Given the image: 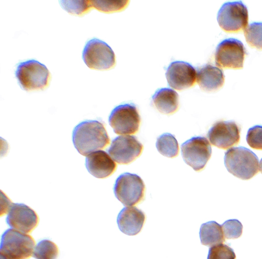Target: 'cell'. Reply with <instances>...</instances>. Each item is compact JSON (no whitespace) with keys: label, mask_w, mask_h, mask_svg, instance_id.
Masks as SVG:
<instances>
[{"label":"cell","mask_w":262,"mask_h":259,"mask_svg":"<svg viewBox=\"0 0 262 259\" xmlns=\"http://www.w3.org/2000/svg\"><path fill=\"white\" fill-rule=\"evenodd\" d=\"M224 163L230 173L242 180H249L258 171V157L244 147L229 149L225 154Z\"/></svg>","instance_id":"2"},{"label":"cell","mask_w":262,"mask_h":259,"mask_svg":"<svg viewBox=\"0 0 262 259\" xmlns=\"http://www.w3.org/2000/svg\"><path fill=\"white\" fill-rule=\"evenodd\" d=\"M85 167L92 176L97 178H105L116 170V164L107 153L102 150L89 154L85 158Z\"/></svg>","instance_id":"15"},{"label":"cell","mask_w":262,"mask_h":259,"mask_svg":"<svg viewBox=\"0 0 262 259\" xmlns=\"http://www.w3.org/2000/svg\"><path fill=\"white\" fill-rule=\"evenodd\" d=\"M128 1H91L92 7L97 10L104 12L111 13L120 11L124 9L128 5Z\"/></svg>","instance_id":"23"},{"label":"cell","mask_w":262,"mask_h":259,"mask_svg":"<svg viewBox=\"0 0 262 259\" xmlns=\"http://www.w3.org/2000/svg\"><path fill=\"white\" fill-rule=\"evenodd\" d=\"M61 7L68 13L80 15L88 12L92 7L91 1H59Z\"/></svg>","instance_id":"24"},{"label":"cell","mask_w":262,"mask_h":259,"mask_svg":"<svg viewBox=\"0 0 262 259\" xmlns=\"http://www.w3.org/2000/svg\"><path fill=\"white\" fill-rule=\"evenodd\" d=\"M58 255L57 245L51 241L45 239L37 244L32 256L36 259H56Z\"/></svg>","instance_id":"21"},{"label":"cell","mask_w":262,"mask_h":259,"mask_svg":"<svg viewBox=\"0 0 262 259\" xmlns=\"http://www.w3.org/2000/svg\"><path fill=\"white\" fill-rule=\"evenodd\" d=\"M165 75L168 85L179 91L192 87L196 78L195 69L189 63L182 61L171 62Z\"/></svg>","instance_id":"14"},{"label":"cell","mask_w":262,"mask_h":259,"mask_svg":"<svg viewBox=\"0 0 262 259\" xmlns=\"http://www.w3.org/2000/svg\"><path fill=\"white\" fill-rule=\"evenodd\" d=\"M246 49L240 40L227 38L222 41L216 48L215 63L222 68L241 69L243 67Z\"/></svg>","instance_id":"10"},{"label":"cell","mask_w":262,"mask_h":259,"mask_svg":"<svg viewBox=\"0 0 262 259\" xmlns=\"http://www.w3.org/2000/svg\"><path fill=\"white\" fill-rule=\"evenodd\" d=\"M240 132L239 126L234 121H219L209 129L207 137L213 145L227 149L239 142Z\"/></svg>","instance_id":"12"},{"label":"cell","mask_w":262,"mask_h":259,"mask_svg":"<svg viewBox=\"0 0 262 259\" xmlns=\"http://www.w3.org/2000/svg\"><path fill=\"white\" fill-rule=\"evenodd\" d=\"M225 80L223 71L210 64H206L196 73V80L200 88L205 91H213L221 88Z\"/></svg>","instance_id":"17"},{"label":"cell","mask_w":262,"mask_h":259,"mask_svg":"<svg viewBox=\"0 0 262 259\" xmlns=\"http://www.w3.org/2000/svg\"><path fill=\"white\" fill-rule=\"evenodd\" d=\"M143 146L134 136H119L114 139L107 151L118 163L127 164L141 154Z\"/></svg>","instance_id":"11"},{"label":"cell","mask_w":262,"mask_h":259,"mask_svg":"<svg viewBox=\"0 0 262 259\" xmlns=\"http://www.w3.org/2000/svg\"><path fill=\"white\" fill-rule=\"evenodd\" d=\"M259 169H260V172L262 174V158H261V159L260 160V161Z\"/></svg>","instance_id":"28"},{"label":"cell","mask_w":262,"mask_h":259,"mask_svg":"<svg viewBox=\"0 0 262 259\" xmlns=\"http://www.w3.org/2000/svg\"><path fill=\"white\" fill-rule=\"evenodd\" d=\"M145 220L144 213L136 207H124L119 213L117 223L120 230L128 235H135L141 230Z\"/></svg>","instance_id":"16"},{"label":"cell","mask_w":262,"mask_h":259,"mask_svg":"<svg viewBox=\"0 0 262 259\" xmlns=\"http://www.w3.org/2000/svg\"><path fill=\"white\" fill-rule=\"evenodd\" d=\"M222 227L224 237L227 239H236L242 234L243 225L237 220L231 219L225 221Z\"/></svg>","instance_id":"26"},{"label":"cell","mask_w":262,"mask_h":259,"mask_svg":"<svg viewBox=\"0 0 262 259\" xmlns=\"http://www.w3.org/2000/svg\"><path fill=\"white\" fill-rule=\"evenodd\" d=\"M234 250L227 245L220 244L209 248L207 259H235Z\"/></svg>","instance_id":"25"},{"label":"cell","mask_w":262,"mask_h":259,"mask_svg":"<svg viewBox=\"0 0 262 259\" xmlns=\"http://www.w3.org/2000/svg\"><path fill=\"white\" fill-rule=\"evenodd\" d=\"M73 144L83 155L104 148L110 143V138L104 126L98 120H85L77 124L72 133Z\"/></svg>","instance_id":"1"},{"label":"cell","mask_w":262,"mask_h":259,"mask_svg":"<svg viewBox=\"0 0 262 259\" xmlns=\"http://www.w3.org/2000/svg\"><path fill=\"white\" fill-rule=\"evenodd\" d=\"M113 189L119 201L124 206H131L143 199L145 185L138 175L124 172L117 178Z\"/></svg>","instance_id":"5"},{"label":"cell","mask_w":262,"mask_h":259,"mask_svg":"<svg viewBox=\"0 0 262 259\" xmlns=\"http://www.w3.org/2000/svg\"><path fill=\"white\" fill-rule=\"evenodd\" d=\"M246 141L251 147L262 150V126L255 125L250 128L246 136Z\"/></svg>","instance_id":"27"},{"label":"cell","mask_w":262,"mask_h":259,"mask_svg":"<svg viewBox=\"0 0 262 259\" xmlns=\"http://www.w3.org/2000/svg\"><path fill=\"white\" fill-rule=\"evenodd\" d=\"M34 245L35 241L30 235L9 228L1 237V256L5 259H28L32 255Z\"/></svg>","instance_id":"4"},{"label":"cell","mask_w":262,"mask_h":259,"mask_svg":"<svg viewBox=\"0 0 262 259\" xmlns=\"http://www.w3.org/2000/svg\"><path fill=\"white\" fill-rule=\"evenodd\" d=\"M201 244L212 247L225 242L222 226L215 221H209L201 225L200 232Z\"/></svg>","instance_id":"19"},{"label":"cell","mask_w":262,"mask_h":259,"mask_svg":"<svg viewBox=\"0 0 262 259\" xmlns=\"http://www.w3.org/2000/svg\"><path fill=\"white\" fill-rule=\"evenodd\" d=\"M15 74L19 85L26 91L44 90L50 78L47 67L34 59L19 63Z\"/></svg>","instance_id":"3"},{"label":"cell","mask_w":262,"mask_h":259,"mask_svg":"<svg viewBox=\"0 0 262 259\" xmlns=\"http://www.w3.org/2000/svg\"><path fill=\"white\" fill-rule=\"evenodd\" d=\"M156 147L163 156L168 158L176 157L179 153V144L175 137L170 133H164L157 140Z\"/></svg>","instance_id":"20"},{"label":"cell","mask_w":262,"mask_h":259,"mask_svg":"<svg viewBox=\"0 0 262 259\" xmlns=\"http://www.w3.org/2000/svg\"><path fill=\"white\" fill-rule=\"evenodd\" d=\"M244 35L250 46L262 49V23L253 22L249 24L244 30Z\"/></svg>","instance_id":"22"},{"label":"cell","mask_w":262,"mask_h":259,"mask_svg":"<svg viewBox=\"0 0 262 259\" xmlns=\"http://www.w3.org/2000/svg\"><path fill=\"white\" fill-rule=\"evenodd\" d=\"M181 153L184 162L195 171L202 170L211 155V147L204 137L195 136L181 145Z\"/></svg>","instance_id":"9"},{"label":"cell","mask_w":262,"mask_h":259,"mask_svg":"<svg viewBox=\"0 0 262 259\" xmlns=\"http://www.w3.org/2000/svg\"><path fill=\"white\" fill-rule=\"evenodd\" d=\"M152 100L157 109L165 114H172L178 108V94L169 88H161L157 90L152 96Z\"/></svg>","instance_id":"18"},{"label":"cell","mask_w":262,"mask_h":259,"mask_svg":"<svg viewBox=\"0 0 262 259\" xmlns=\"http://www.w3.org/2000/svg\"><path fill=\"white\" fill-rule=\"evenodd\" d=\"M7 224L12 229L27 233L37 225L39 218L36 212L23 203H11L6 217Z\"/></svg>","instance_id":"13"},{"label":"cell","mask_w":262,"mask_h":259,"mask_svg":"<svg viewBox=\"0 0 262 259\" xmlns=\"http://www.w3.org/2000/svg\"><path fill=\"white\" fill-rule=\"evenodd\" d=\"M217 20L220 27L226 32L245 30L248 23L247 8L242 1L226 2L220 9Z\"/></svg>","instance_id":"8"},{"label":"cell","mask_w":262,"mask_h":259,"mask_svg":"<svg viewBox=\"0 0 262 259\" xmlns=\"http://www.w3.org/2000/svg\"><path fill=\"white\" fill-rule=\"evenodd\" d=\"M82 57L85 64L92 69L108 70L116 62L112 48L104 41L96 38L87 41Z\"/></svg>","instance_id":"6"},{"label":"cell","mask_w":262,"mask_h":259,"mask_svg":"<svg viewBox=\"0 0 262 259\" xmlns=\"http://www.w3.org/2000/svg\"><path fill=\"white\" fill-rule=\"evenodd\" d=\"M140 121L137 107L133 103L117 106L108 117L109 124L118 135L135 134L139 130Z\"/></svg>","instance_id":"7"},{"label":"cell","mask_w":262,"mask_h":259,"mask_svg":"<svg viewBox=\"0 0 262 259\" xmlns=\"http://www.w3.org/2000/svg\"><path fill=\"white\" fill-rule=\"evenodd\" d=\"M1 259H5L4 258H3V257H1Z\"/></svg>","instance_id":"29"}]
</instances>
